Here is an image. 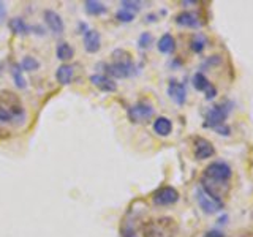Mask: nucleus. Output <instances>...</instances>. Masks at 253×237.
I'll list each match as a JSON object with an SVG mask.
<instances>
[{"mask_svg": "<svg viewBox=\"0 0 253 237\" xmlns=\"http://www.w3.org/2000/svg\"><path fill=\"white\" fill-rule=\"evenodd\" d=\"M233 177V169L226 161L215 160L204 169V176L201 179V188L206 193L223 201V198L229 190V180Z\"/></svg>", "mask_w": 253, "mask_h": 237, "instance_id": "nucleus-1", "label": "nucleus"}, {"mask_svg": "<svg viewBox=\"0 0 253 237\" xmlns=\"http://www.w3.org/2000/svg\"><path fill=\"white\" fill-rule=\"evenodd\" d=\"M231 113V103L229 101H223V103H218V105L212 106L208 114H206V126H209L212 130H217L220 126L225 125L226 117Z\"/></svg>", "mask_w": 253, "mask_h": 237, "instance_id": "nucleus-2", "label": "nucleus"}, {"mask_svg": "<svg viewBox=\"0 0 253 237\" xmlns=\"http://www.w3.org/2000/svg\"><path fill=\"white\" fill-rule=\"evenodd\" d=\"M176 231V225L171 218H160L154 220L144 226L146 237H172Z\"/></svg>", "mask_w": 253, "mask_h": 237, "instance_id": "nucleus-3", "label": "nucleus"}, {"mask_svg": "<svg viewBox=\"0 0 253 237\" xmlns=\"http://www.w3.org/2000/svg\"><path fill=\"white\" fill-rule=\"evenodd\" d=\"M196 201H198V205H200V209L208 213V215H212V213H218L223 210L225 204L223 201H218L215 199V198H212L211 195H208L204 192V190L201 187L196 188Z\"/></svg>", "mask_w": 253, "mask_h": 237, "instance_id": "nucleus-4", "label": "nucleus"}, {"mask_svg": "<svg viewBox=\"0 0 253 237\" xmlns=\"http://www.w3.org/2000/svg\"><path fill=\"white\" fill-rule=\"evenodd\" d=\"M155 114V109L150 103L146 101H139L136 105H133L128 108V117L130 120L134 123H142V122H147L149 118H152Z\"/></svg>", "mask_w": 253, "mask_h": 237, "instance_id": "nucleus-5", "label": "nucleus"}, {"mask_svg": "<svg viewBox=\"0 0 253 237\" xmlns=\"http://www.w3.org/2000/svg\"><path fill=\"white\" fill-rule=\"evenodd\" d=\"M155 205H172L179 201V192L172 187H162L152 195Z\"/></svg>", "mask_w": 253, "mask_h": 237, "instance_id": "nucleus-6", "label": "nucleus"}, {"mask_svg": "<svg viewBox=\"0 0 253 237\" xmlns=\"http://www.w3.org/2000/svg\"><path fill=\"white\" fill-rule=\"evenodd\" d=\"M134 70H136V67L133 65V62L130 59H125V60H116L113 65H109L108 67V73L113 78L125 79V78L133 76Z\"/></svg>", "mask_w": 253, "mask_h": 237, "instance_id": "nucleus-7", "label": "nucleus"}, {"mask_svg": "<svg viewBox=\"0 0 253 237\" xmlns=\"http://www.w3.org/2000/svg\"><path fill=\"white\" fill-rule=\"evenodd\" d=\"M193 154L196 160H206L215 155V149H213L212 142L206 138H196L193 142Z\"/></svg>", "mask_w": 253, "mask_h": 237, "instance_id": "nucleus-8", "label": "nucleus"}, {"mask_svg": "<svg viewBox=\"0 0 253 237\" xmlns=\"http://www.w3.org/2000/svg\"><path fill=\"white\" fill-rule=\"evenodd\" d=\"M43 16H44V22H46L47 29H49L52 34H55V35L63 34L65 24H63V19L60 18L59 13H55L54 10H44Z\"/></svg>", "mask_w": 253, "mask_h": 237, "instance_id": "nucleus-9", "label": "nucleus"}, {"mask_svg": "<svg viewBox=\"0 0 253 237\" xmlns=\"http://www.w3.org/2000/svg\"><path fill=\"white\" fill-rule=\"evenodd\" d=\"M168 95L169 98L176 103V105L182 106L184 103L187 101V89H185V84H182L179 81H172L168 85Z\"/></svg>", "mask_w": 253, "mask_h": 237, "instance_id": "nucleus-10", "label": "nucleus"}, {"mask_svg": "<svg viewBox=\"0 0 253 237\" xmlns=\"http://www.w3.org/2000/svg\"><path fill=\"white\" fill-rule=\"evenodd\" d=\"M176 24L180 27L198 29L201 26V21H200V16L193 11H182L176 16Z\"/></svg>", "mask_w": 253, "mask_h": 237, "instance_id": "nucleus-11", "label": "nucleus"}, {"mask_svg": "<svg viewBox=\"0 0 253 237\" xmlns=\"http://www.w3.org/2000/svg\"><path fill=\"white\" fill-rule=\"evenodd\" d=\"M84 47H85V51L87 52H97L100 51V46H101V40H100V34L97 30H93V29H89L87 32H84Z\"/></svg>", "mask_w": 253, "mask_h": 237, "instance_id": "nucleus-12", "label": "nucleus"}, {"mask_svg": "<svg viewBox=\"0 0 253 237\" xmlns=\"http://www.w3.org/2000/svg\"><path fill=\"white\" fill-rule=\"evenodd\" d=\"M90 82L103 92H116L117 90V84L105 75H92Z\"/></svg>", "mask_w": 253, "mask_h": 237, "instance_id": "nucleus-13", "label": "nucleus"}, {"mask_svg": "<svg viewBox=\"0 0 253 237\" xmlns=\"http://www.w3.org/2000/svg\"><path fill=\"white\" fill-rule=\"evenodd\" d=\"M154 131L158 136H168L172 131V122L168 117H157L154 120Z\"/></svg>", "mask_w": 253, "mask_h": 237, "instance_id": "nucleus-14", "label": "nucleus"}, {"mask_svg": "<svg viewBox=\"0 0 253 237\" xmlns=\"http://www.w3.org/2000/svg\"><path fill=\"white\" fill-rule=\"evenodd\" d=\"M8 27L14 35H27L30 34V27L26 24L22 18H13L8 21Z\"/></svg>", "mask_w": 253, "mask_h": 237, "instance_id": "nucleus-15", "label": "nucleus"}, {"mask_svg": "<svg viewBox=\"0 0 253 237\" xmlns=\"http://www.w3.org/2000/svg\"><path fill=\"white\" fill-rule=\"evenodd\" d=\"M157 47L162 54H171L174 49H176V41H174L171 34H165L160 40H158Z\"/></svg>", "mask_w": 253, "mask_h": 237, "instance_id": "nucleus-16", "label": "nucleus"}, {"mask_svg": "<svg viewBox=\"0 0 253 237\" xmlns=\"http://www.w3.org/2000/svg\"><path fill=\"white\" fill-rule=\"evenodd\" d=\"M192 84L198 92H204V93L212 87V84L209 82V79L206 78V75L203 73V71H198V73L193 75Z\"/></svg>", "mask_w": 253, "mask_h": 237, "instance_id": "nucleus-17", "label": "nucleus"}, {"mask_svg": "<svg viewBox=\"0 0 253 237\" xmlns=\"http://www.w3.org/2000/svg\"><path fill=\"white\" fill-rule=\"evenodd\" d=\"M73 67L71 65H60L55 71V78H57V81L63 85H67L71 82V79H73Z\"/></svg>", "mask_w": 253, "mask_h": 237, "instance_id": "nucleus-18", "label": "nucleus"}, {"mask_svg": "<svg viewBox=\"0 0 253 237\" xmlns=\"http://www.w3.org/2000/svg\"><path fill=\"white\" fill-rule=\"evenodd\" d=\"M84 8H85V11L92 16H101L108 11L105 3L97 2V0H87V2H84Z\"/></svg>", "mask_w": 253, "mask_h": 237, "instance_id": "nucleus-19", "label": "nucleus"}, {"mask_svg": "<svg viewBox=\"0 0 253 237\" xmlns=\"http://www.w3.org/2000/svg\"><path fill=\"white\" fill-rule=\"evenodd\" d=\"M73 54H75L73 47H71V46H70L68 43H65V41L59 43L57 47H55V55H57V59L62 60V62L70 60L71 57H73Z\"/></svg>", "mask_w": 253, "mask_h": 237, "instance_id": "nucleus-20", "label": "nucleus"}, {"mask_svg": "<svg viewBox=\"0 0 253 237\" xmlns=\"http://www.w3.org/2000/svg\"><path fill=\"white\" fill-rule=\"evenodd\" d=\"M21 68L24 71H37L40 68V62L35 57H32V55H26L21 62Z\"/></svg>", "mask_w": 253, "mask_h": 237, "instance_id": "nucleus-21", "label": "nucleus"}, {"mask_svg": "<svg viewBox=\"0 0 253 237\" xmlns=\"http://www.w3.org/2000/svg\"><path fill=\"white\" fill-rule=\"evenodd\" d=\"M11 73H13L14 84L18 85L19 89H26L27 84H26V79H24V76H22V68H21V65H14L13 70H11Z\"/></svg>", "mask_w": 253, "mask_h": 237, "instance_id": "nucleus-22", "label": "nucleus"}, {"mask_svg": "<svg viewBox=\"0 0 253 237\" xmlns=\"http://www.w3.org/2000/svg\"><path fill=\"white\" fill-rule=\"evenodd\" d=\"M190 46H192L193 52H196V54L203 52V49L206 47V37H204V35H196V37L192 40V43H190Z\"/></svg>", "mask_w": 253, "mask_h": 237, "instance_id": "nucleus-23", "label": "nucleus"}, {"mask_svg": "<svg viewBox=\"0 0 253 237\" xmlns=\"http://www.w3.org/2000/svg\"><path fill=\"white\" fill-rule=\"evenodd\" d=\"M116 18H117V21H121V22H131L134 19V13L121 8V10L116 13Z\"/></svg>", "mask_w": 253, "mask_h": 237, "instance_id": "nucleus-24", "label": "nucleus"}, {"mask_svg": "<svg viewBox=\"0 0 253 237\" xmlns=\"http://www.w3.org/2000/svg\"><path fill=\"white\" fill-rule=\"evenodd\" d=\"M121 8H124V10H128L131 13H136L141 10V3L139 2H131V0H124V2H121Z\"/></svg>", "mask_w": 253, "mask_h": 237, "instance_id": "nucleus-25", "label": "nucleus"}, {"mask_svg": "<svg viewBox=\"0 0 253 237\" xmlns=\"http://www.w3.org/2000/svg\"><path fill=\"white\" fill-rule=\"evenodd\" d=\"M150 43H152V35H150L149 32H144V34H141V37L138 40V46L141 47V49H146V47H149Z\"/></svg>", "mask_w": 253, "mask_h": 237, "instance_id": "nucleus-26", "label": "nucleus"}, {"mask_svg": "<svg viewBox=\"0 0 253 237\" xmlns=\"http://www.w3.org/2000/svg\"><path fill=\"white\" fill-rule=\"evenodd\" d=\"M6 21V5L5 2H0V26Z\"/></svg>", "mask_w": 253, "mask_h": 237, "instance_id": "nucleus-27", "label": "nucleus"}, {"mask_svg": "<svg viewBox=\"0 0 253 237\" xmlns=\"http://www.w3.org/2000/svg\"><path fill=\"white\" fill-rule=\"evenodd\" d=\"M124 237H136V236H134V231L131 228H126L124 231Z\"/></svg>", "mask_w": 253, "mask_h": 237, "instance_id": "nucleus-28", "label": "nucleus"}, {"mask_svg": "<svg viewBox=\"0 0 253 237\" xmlns=\"http://www.w3.org/2000/svg\"><path fill=\"white\" fill-rule=\"evenodd\" d=\"M206 237H225V236L218 231H209L208 234H206Z\"/></svg>", "mask_w": 253, "mask_h": 237, "instance_id": "nucleus-29", "label": "nucleus"}]
</instances>
